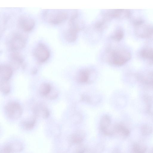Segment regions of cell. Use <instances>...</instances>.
Returning a JSON list of instances; mask_svg holds the SVG:
<instances>
[{
  "label": "cell",
  "mask_w": 153,
  "mask_h": 153,
  "mask_svg": "<svg viewBox=\"0 0 153 153\" xmlns=\"http://www.w3.org/2000/svg\"><path fill=\"white\" fill-rule=\"evenodd\" d=\"M109 54L108 61L110 64L120 66L124 64L130 57V55L126 51L122 50H108Z\"/></svg>",
  "instance_id": "1"
},
{
  "label": "cell",
  "mask_w": 153,
  "mask_h": 153,
  "mask_svg": "<svg viewBox=\"0 0 153 153\" xmlns=\"http://www.w3.org/2000/svg\"><path fill=\"white\" fill-rule=\"evenodd\" d=\"M4 111L7 116L12 119L19 118L23 113V109L21 105L16 102L7 103L5 106Z\"/></svg>",
  "instance_id": "2"
},
{
  "label": "cell",
  "mask_w": 153,
  "mask_h": 153,
  "mask_svg": "<svg viewBox=\"0 0 153 153\" xmlns=\"http://www.w3.org/2000/svg\"><path fill=\"white\" fill-rule=\"evenodd\" d=\"M25 43L26 40L24 36L20 33H16L11 37L9 46L12 50L17 51L23 48Z\"/></svg>",
  "instance_id": "3"
},
{
  "label": "cell",
  "mask_w": 153,
  "mask_h": 153,
  "mask_svg": "<svg viewBox=\"0 0 153 153\" xmlns=\"http://www.w3.org/2000/svg\"><path fill=\"white\" fill-rule=\"evenodd\" d=\"M49 51L46 46L40 44L36 47L34 51V55L36 59L40 62L46 61L50 56Z\"/></svg>",
  "instance_id": "4"
},
{
  "label": "cell",
  "mask_w": 153,
  "mask_h": 153,
  "mask_svg": "<svg viewBox=\"0 0 153 153\" xmlns=\"http://www.w3.org/2000/svg\"><path fill=\"white\" fill-rule=\"evenodd\" d=\"M18 24L20 27L24 31L28 32L31 30L33 28L35 22L31 18L23 16L19 18Z\"/></svg>",
  "instance_id": "5"
},
{
  "label": "cell",
  "mask_w": 153,
  "mask_h": 153,
  "mask_svg": "<svg viewBox=\"0 0 153 153\" xmlns=\"http://www.w3.org/2000/svg\"><path fill=\"white\" fill-rule=\"evenodd\" d=\"M67 14L64 12H55L49 14L48 21L53 24H59L65 21L68 17Z\"/></svg>",
  "instance_id": "6"
},
{
  "label": "cell",
  "mask_w": 153,
  "mask_h": 153,
  "mask_svg": "<svg viewBox=\"0 0 153 153\" xmlns=\"http://www.w3.org/2000/svg\"><path fill=\"white\" fill-rule=\"evenodd\" d=\"M13 73L12 67L6 65L0 66V80L8 81L11 77Z\"/></svg>",
  "instance_id": "7"
},
{
  "label": "cell",
  "mask_w": 153,
  "mask_h": 153,
  "mask_svg": "<svg viewBox=\"0 0 153 153\" xmlns=\"http://www.w3.org/2000/svg\"><path fill=\"white\" fill-rule=\"evenodd\" d=\"M80 29L81 28L78 25H70V27L65 34V36L67 40L71 42L75 41L77 37V33Z\"/></svg>",
  "instance_id": "8"
},
{
  "label": "cell",
  "mask_w": 153,
  "mask_h": 153,
  "mask_svg": "<svg viewBox=\"0 0 153 153\" xmlns=\"http://www.w3.org/2000/svg\"><path fill=\"white\" fill-rule=\"evenodd\" d=\"M91 71L88 69H84L80 71L77 76L78 82L82 83L88 82L91 79Z\"/></svg>",
  "instance_id": "9"
},
{
  "label": "cell",
  "mask_w": 153,
  "mask_h": 153,
  "mask_svg": "<svg viewBox=\"0 0 153 153\" xmlns=\"http://www.w3.org/2000/svg\"><path fill=\"white\" fill-rule=\"evenodd\" d=\"M33 111L36 116H41L45 118H47L49 115V112L47 108L42 104L36 105L33 109Z\"/></svg>",
  "instance_id": "10"
},
{
  "label": "cell",
  "mask_w": 153,
  "mask_h": 153,
  "mask_svg": "<svg viewBox=\"0 0 153 153\" xmlns=\"http://www.w3.org/2000/svg\"><path fill=\"white\" fill-rule=\"evenodd\" d=\"M85 137V133L83 130H78L75 131L71 136V140L72 143L77 144H80Z\"/></svg>",
  "instance_id": "11"
},
{
  "label": "cell",
  "mask_w": 153,
  "mask_h": 153,
  "mask_svg": "<svg viewBox=\"0 0 153 153\" xmlns=\"http://www.w3.org/2000/svg\"><path fill=\"white\" fill-rule=\"evenodd\" d=\"M114 133L118 134L123 137H126L130 134L129 130L124 126L121 124L114 126Z\"/></svg>",
  "instance_id": "12"
},
{
  "label": "cell",
  "mask_w": 153,
  "mask_h": 153,
  "mask_svg": "<svg viewBox=\"0 0 153 153\" xmlns=\"http://www.w3.org/2000/svg\"><path fill=\"white\" fill-rule=\"evenodd\" d=\"M52 90V87L50 84L45 83L40 85L39 91L40 94L43 96L49 97Z\"/></svg>",
  "instance_id": "13"
},
{
  "label": "cell",
  "mask_w": 153,
  "mask_h": 153,
  "mask_svg": "<svg viewBox=\"0 0 153 153\" xmlns=\"http://www.w3.org/2000/svg\"><path fill=\"white\" fill-rule=\"evenodd\" d=\"M111 125V120L108 115L103 116L101 118L100 122V128L102 132L108 128Z\"/></svg>",
  "instance_id": "14"
},
{
  "label": "cell",
  "mask_w": 153,
  "mask_h": 153,
  "mask_svg": "<svg viewBox=\"0 0 153 153\" xmlns=\"http://www.w3.org/2000/svg\"><path fill=\"white\" fill-rule=\"evenodd\" d=\"M146 148L145 146L140 143H134L133 146L132 153H145Z\"/></svg>",
  "instance_id": "15"
},
{
  "label": "cell",
  "mask_w": 153,
  "mask_h": 153,
  "mask_svg": "<svg viewBox=\"0 0 153 153\" xmlns=\"http://www.w3.org/2000/svg\"><path fill=\"white\" fill-rule=\"evenodd\" d=\"M0 90L3 94H7L10 91V86L8 81L0 80Z\"/></svg>",
  "instance_id": "16"
},
{
  "label": "cell",
  "mask_w": 153,
  "mask_h": 153,
  "mask_svg": "<svg viewBox=\"0 0 153 153\" xmlns=\"http://www.w3.org/2000/svg\"><path fill=\"white\" fill-rule=\"evenodd\" d=\"M123 33L122 30L120 29H117L114 32L111 36L112 39L116 41H120L121 39L123 36Z\"/></svg>",
  "instance_id": "17"
},
{
  "label": "cell",
  "mask_w": 153,
  "mask_h": 153,
  "mask_svg": "<svg viewBox=\"0 0 153 153\" xmlns=\"http://www.w3.org/2000/svg\"><path fill=\"white\" fill-rule=\"evenodd\" d=\"M35 123V120L33 118L23 121L22 124L26 129H30L32 128L34 126Z\"/></svg>",
  "instance_id": "18"
},
{
  "label": "cell",
  "mask_w": 153,
  "mask_h": 153,
  "mask_svg": "<svg viewBox=\"0 0 153 153\" xmlns=\"http://www.w3.org/2000/svg\"><path fill=\"white\" fill-rule=\"evenodd\" d=\"M152 132V128L148 126H143L141 129V133L144 136H147L151 134Z\"/></svg>",
  "instance_id": "19"
},
{
  "label": "cell",
  "mask_w": 153,
  "mask_h": 153,
  "mask_svg": "<svg viewBox=\"0 0 153 153\" xmlns=\"http://www.w3.org/2000/svg\"><path fill=\"white\" fill-rule=\"evenodd\" d=\"M141 55L144 57L150 58L153 60V51L151 50H145L141 53Z\"/></svg>",
  "instance_id": "20"
},
{
  "label": "cell",
  "mask_w": 153,
  "mask_h": 153,
  "mask_svg": "<svg viewBox=\"0 0 153 153\" xmlns=\"http://www.w3.org/2000/svg\"><path fill=\"white\" fill-rule=\"evenodd\" d=\"M13 146L12 145L5 146L1 151V153H12L15 149Z\"/></svg>",
  "instance_id": "21"
},
{
  "label": "cell",
  "mask_w": 153,
  "mask_h": 153,
  "mask_svg": "<svg viewBox=\"0 0 153 153\" xmlns=\"http://www.w3.org/2000/svg\"><path fill=\"white\" fill-rule=\"evenodd\" d=\"M77 146L76 149V153H85V146L80 144Z\"/></svg>",
  "instance_id": "22"
},
{
  "label": "cell",
  "mask_w": 153,
  "mask_h": 153,
  "mask_svg": "<svg viewBox=\"0 0 153 153\" xmlns=\"http://www.w3.org/2000/svg\"><path fill=\"white\" fill-rule=\"evenodd\" d=\"M114 153H121L119 151H116Z\"/></svg>",
  "instance_id": "23"
},
{
  "label": "cell",
  "mask_w": 153,
  "mask_h": 153,
  "mask_svg": "<svg viewBox=\"0 0 153 153\" xmlns=\"http://www.w3.org/2000/svg\"><path fill=\"white\" fill-rule=\"evenodd\" d=\"M150 153H153V150L151 151Z\"/></svg>",
  "instance_id": "24"
}]
</instances>
